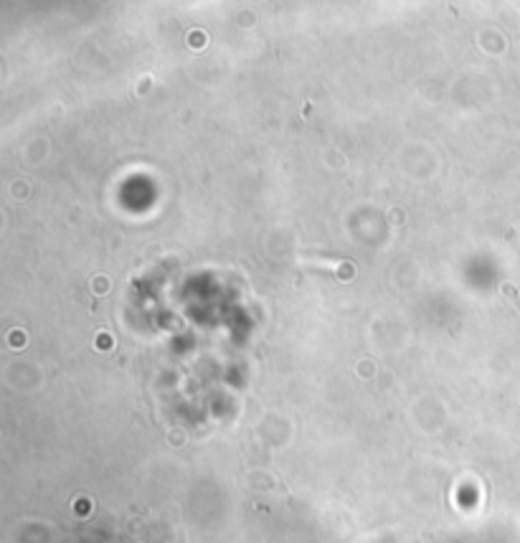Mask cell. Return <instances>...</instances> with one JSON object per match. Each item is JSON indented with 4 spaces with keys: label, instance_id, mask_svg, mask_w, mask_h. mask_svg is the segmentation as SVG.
I'll return each mask as SVG.
<instances>
[{
    "label": "cell",
    "instance_id": "1",
    "mask_svg": "<svg viewBox=\"0 0 520 543\" xmlns=\"http://www.w3.org/2000/svg\"><path fill=\"white\" fill-rule=\"evenodd\" d=\"M337 272H340V280H353V267H350V264L348 267H340Z\"/></svg>",
    "mask_w": 520,
    "mask_h": 543
}]
</instances>
